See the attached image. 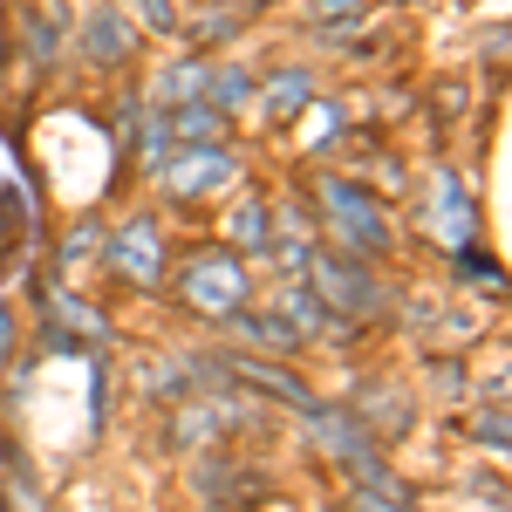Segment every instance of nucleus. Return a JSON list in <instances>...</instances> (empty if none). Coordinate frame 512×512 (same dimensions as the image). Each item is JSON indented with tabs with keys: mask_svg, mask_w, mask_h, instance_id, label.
<instances>
[{
	"mask_svg": "<svg viewBox=\"0 0 512 512\" xmlns=\"http://www.w3.org/2000/svg\"><path fill=\"white\" fill-rule=\"evenodd\" d=\"M321 205H328V226H335V239H342L349 253H362V260L390 253V226H383L376 198L362 192L355 178H321Z\"/></svg>",
	"mask_w": 512,
	"mask_h": 512,
	"instance_id": "nucleus-1",
	"label": "nucleus"
},
{
	"mask_svg": "<svg viewBox=\"0 0 512 512\" xmlns=\"http://www.w3.org/2000/svg\"><path fill=\"white\" fill-rule=\"evenodd\" d=\"M308 274H315L321 294H328L335 308H349V315H383V308H390V287L369 274V267L342 260V253H308Z\"/></svg>",
	"mask_w": 512,
	"mask_h": 512,
	"instance_id": "nucleus-2",
	"label": "nucleus"
},
{
	"mask_svg": "<svg viewBox=\"0 0 512 512\" xmlns=\"http://www.w3.org/2000/svg\"><path fill=\"white\" fill-rule=\"evenodd\" d=\"M185 294H192V308L205 315H239V294H246V267H239V253H198L192 267H185Z\"/></svg>",
	"mask_w": 512,
	"mask_h": 512,
	"instance_id": "nucleus-3",
	"label": "nucleus"
},
{
	"mask_svg": "<svg viewBox=\"0 0 512 512\" xmlns=\"http://www.w3.org/2000/svg\"><path fill=\"white\" fill-rule=\"evenodd\" d=\"M103 260H110L117 274H130L137 287H158V274H164V239L151 233V219H137L130 233H117L110 246H103Z\"/></svg>",
	"mask_w": 512,
	"mask_h": 512,
	"instance_id": "nucleus-4",
	"label": "nucleus"
},
{
	"mask_svg": "<svg viewBox=\"0 0 512 512\" xmlns=\"http://www.w3.org/2000/svg\"><path fill=\"white\" fill-rule=\"evenodd\" d=\"M301 417H308L315 444H328V458H342V465H362V458H376V437L362 431L355 417H342V410H321V403H308Z\"/></svg>",
	"mask_w": 512,
	"mask_h": 512,
	"instance_id": "nucleus-5",
	"label": "nucleus"
},
{
	"mask_svg": "<svg viewBox=\"0 0 512 512\" xmlns=\"http://www.w3.org/2000/svg\"><path fill=\"white\" fill-rule=\"evenodd\" d=\"M233 171H239V164L226 158L219 144H192L185 158H178V164H171V171H164V185H171V192H178V198H198V192H212V185H226Z\"/></svg>",
	"mask_w": 512,
	"mask_h": 512,
	"instance_id": "nucleus-6",
	"label": "nucleus"
},
{
	"mask_svg": "<svg viewBox=\"0 0 512 512\" xmlns=\"http://www.w3.org/2000/svg\"><path fill=\"white\" fill-rule=\"evenodd\" d=\"M226 253H267L274 246V212H267V198H246L233 219H226Z\"/></svg>",
	"mask_w": 512,
	"mask_h": 512,
	"instance_id": "nucleus-7",
	"label": "nucleus"
},
{
	"mask_svg": "<svg viewBox=\"0 0 512 512\" xmlns=\"http://www.w3.org/2000/svg\"><path fill=\"white\" fill-rule=\"evenodd\" d=\"M198 492L212 499L219 512H246V499H253V478H239L226 458H212V465H198V478H192Z\"/></svg>",
	"mask_w": 512,
	"mask_h": 512,
	"instance_id": "nucleus-8",
	"label": "nucleus"
},
{
	"mask_svg": "<svg viewBox=\"0 0 512 512\" xmlns=\"http://www.w3.org/2000/svg\"><path fill=\"white\" fill-rule=\"evenodd\" d=\"M233 376L246 383V390H267V396H280V403H294V410H308V403H315V390H308L301 376H287V369H267V362H233Z\"/></svg>",
	"mask_w": 512,
	"mask_h": 512,
	"instance_id": "nucleus-9",
	"label": "nucleus"
},
{
	"mask_svg": "<svg viewBox=\"0 0 512 512\" xmlns=\"http://www.w3.org/2000/svg\"><path fill=\"white\" fill-rule=\"evenodd\" d=\"M82 48H89V62H123V55H130V35H123L117 7H96V14L82 21Z\"/></svg>",
	"mask_w": 512,
	"mask_h": 512,
	"instance_id": "nucleus-10",
	"label": "nucleus"
},
{
	"mask_svg": "<svg viewBox=\"0 0 512 512\" xmlns=\"http://www.w3.org/2000/svg\"><path fill=\"white\" fill-rule=\"evenodd\" d=\"M280 301H287V315H294V335H349V328H342V321L328 315V301H308V294H301V287H287V294H280Z\"/></svg>",
	"mask_w": 512,
	"mask_h": 512,
	"instance_id": "nucleus-11",
	"label": "nucleus"
},
{
	"mask_svg": "<svg viewBox=\"0 0 512 512\" xmlns=\"http://www.w3.org/2000/svg\"><path fill=\"white\" fill-rule=\"evenodd\" d=\"M171 130H185V144H219L226 137V117L212 103H185V110H171Z\"/></svg>",
	"mask_w": 512,
	"mask_h": 512,
	"instance_id": "nucleus-12",
	"label": "nucleus"
},
{
	"mask_svg": "<svg viewBox=\"0 0 512 512\" xmlns=\"http://www.w3.org/2000/svg\"><path fill=\"white\" fill-rule=\"evenodd\" d=\"M233 328L239 335H253V342H267V349H301V335H294V328H287V321H274V315H253V308H239L233 315Z\"/></svg>",
	"mask_w": 512,
	"mask_h": 512,
	"instance_id": "nucleus-13",
	"label": "nucleus"
},
{
	"mask_svg": "<svg viewBox=\"0 0 512 512\" xmlns=\"http://www.w3.org/2000/svg\"><path fill=\"white\" fill-rule=\"evenodd\" d=\"M308 89H315V82H308V69H287V76L267 89V117H294V110L308 103Z\"/></svg>",
	"mask_w": 512,
	"mask_h": 512,
	"instance_id": "nucleus-14",
	"label": "nucleus"
},
{
	"mask_svg": "<svg viewBox=\"0 0 512 512\" xmlns=\"http://www.w3.org/2000/svg\"><path fill=\"white\" fill-rule=\"evenodd\" d=\"M246 89H253V82H246V69H219V82H212V110H219V117H226V110H239V103H246Z\"/></svg>",
	"mask_w": 512,
	"mask_h": 512,
	"instance_id": "nucleus-15",
	"label": "nucleus"
},
{
	"mask_svg": "<svg viewBox=\"0 0 512 512\" xmlns=\"http://www.w3.org/2000/svg\"><path fill=\"white\" fill-rule=\"evenodd\" d=\"M478 444H492V458H506V417H499V410L478 417Z\"/></svg>",
	"mask_w": 512,
	"mask_h": 512,
	"instance_id": "nucleus-16",
	"label": "nucleus"
},
{
	"mask_svg": "<svg viewBox=\"0 0 512 512\" xmlns=\"http://www.w3.org/2000/svg\"><path fill=\"white\" fill-rule=\"evenodd\" d=\"M144 14H151V28H178V14H171V0H137Z\"/></svg>",
	"mask_w": 512,
	"mask_h": 512,
	"instance_id": "nucleus-17",
	"label": "nucleus"
},
{
	"mask_svg": "<svg viewBox=\"0 0 512 512\" xmlns=\"http://www.w3.org/2000/svg\"><path fill=\"white\" fill-rule=\"evenodd\" d=\"M14 355V315H7V301H0V362Z\"/></svg>",
	"mask_w": 512,
	"mask_h": 512,
	"instance_id": "nucleus-18",
	"label": "nucleus"
},
{
	"mask_svg": "<svg viewBox=\"0 0 512 512\" xmlns=\"http://www.w3.org/2000/svg\"><path fill=\"white\" fill-rule=\"evenodd\" d=\"M362 0H315V14H355Z\"/></svg>",
	"mask_w": 512,
	"mask_h": 512,
	"instance_id": "nucleus-19",
	"label": "nucleus"
}]
</instances>
